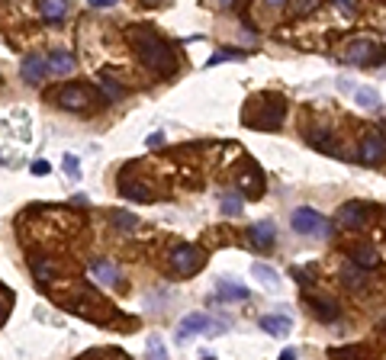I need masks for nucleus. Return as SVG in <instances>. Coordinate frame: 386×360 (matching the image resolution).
<instances>
[{
  "instance_id": "nucleus-1",
  "label": "nucleus",
  "mask_w": 386,
  "mask_h": 360,
  "mask_svg": "<svg viewBox=\"0 0 386 360\" xmlns=\"http://www.w3.org/2000/svg\"><path fill=\"white\" fill-rule=\"evenodd\" d=\"M129 42L135 45L139 58H142V65L148 68V71H155V75H161V77H168L177 71L174 49H171L155 29H148V26H132V29H129Z\"/></svg>"
},
{
  "instance_id": "nucleus-23",
  "label": "nucleus",
  "mask_w": 386,
  "mask_h": 360,
  "mask_svg": "<svg viewBox=\"0 0 386 360\" xmlns=\"http://www.w3.org/2000/svg\"><path fill=\"white\" fill-rule=\"evenodd\" d=\"M354 100H357V107L373 109V107L380 103V93H377V91H370V87H357V91H354Z\"/></svg>"
},
{
  "instance_id": "nucleus-24",
  "label": "nucleus",
  "mask_w": 386,
  "mask_h": 360,
  "mask_svg": "<svg viewBox=\"0 0 386 360\" xmlns=\"http://www.w3.org/2000/svg\"><path fill=\"white\" fill-rule=\"evenodd\" d=\"M319 7H322V0H293L290 13H293V17L300 19V17H309V13H316Z\"/></svg>"
},
{
  "instance_id": "nucleus-33",
  "label": "nucleus",
  "mask_w": 386,
  "mask_h": 360,
  "mask_svg": "<svg viewBox=\"0 0 386 360\" xmlns=\"http://www.w3.org/2000/svg\"><path fill=\"white\" fill-rule=\"evenodd\" d=\"M33 174H49V161H33Z\"/></svg>"
},
{
  "instance_id": "nucleus-28",
  "label": "nucleus",
  "mask_w": 386,
  "mask_h": 360,
  "mask_svg": "<svg viewBox=\"0 0 386 360\" xmlns=\"http://www.w3.org/2000/svg\"><path fill=\"white\" fill-rule=\"evenodd\" d=\"M245 52H216L210 58V65H219V61H232V58H242Z\"/></svg>"
},
{
  "instance_id": "nucleus-25",
  "label": "nucleus",
  "mask_w": 386,
  "mask_h": 360,
  "mask_svg": "<svg viewBox=\"0 0 386 360\" xmlns=\"http://www.w3.org/2000/svg\"><path fill=\"white\" fill-rule=\"evenodd\" d=\"M113 226H119L123 232H132V228L139 226V219L129 216V212H113Z\"/></svg>"
},
{
  "instance_id": "nucleus-31",
  "label": "nucleus",
  "mask_w": 386,
  "mask_h": 360,
  "mask_svg": "<svg viewBox=\"0 0 386 360\" xmlns=\"http://www.w3.org/2000/svg\"><path fill=\"white\" fill-rule=\"evenodd\" d=\"M65 168H68V174H71V177H81V168H77L75 155H65Z\"/></svg>"
},
{
  "instance_id": "nucleus-3",
  "label": "nucleus",
  "mask_w": 386,
  "mask_h": 360,
  "mask_svg": "<svg viewBox=\"0 0 386 360\" xmlns=\"http://www.w3.org/2000/svg\"><path fill=\"white\" fill-rule=\"evenodd\" d=\"M344 61L357 68H373V65H386V49L373 39H354L344 52Z\"/></svg>"
},
{
  "instance_id": "nucleus-17",
  "label": "nucleus",
  "mask_w": 386,
  "mask_h": 360,
  "mask_svg": "<svg viewBox=\"0 0 386 360\" xmlns=\"http://www.w3.org/2000/svg\"><path fill=\"white\" fill-rule=\"evenodd\" d=\"M312 312H316L322 322H338V318H341V309H338L332 299H312Z\"/></svg>"
},
{
  "instance_id": "nucleus-9",
  "label": "nucleus",
  "mask_w": 386,
  "mask_h": 360,
  "mask_svg": "<svg viewBox=\"0 0 386 360\" xmlns=\"http://www.w3.org/2000/svg\"><path fill=\"white\" fill-rule=\"evenodd\" d=\"M248 242H252L258 251H268L270 244L277 242V226H274L270 219H261V222H254V226L248 228Z\"/></svg>"
},
{
  "instance_id": "nucleus-29",
  "label": "nucleus",
  "mask_w": 386,
  "mask_h": 360,
  "mask_svg": "<svg viewBox=\"0 0 386 360\" xmlns=\"http://www.w3.org/2000/svg\"><path fill=\"white\" fill-rule=\"evenodd\" d=\"M335 3L344 17H357V3H354V0H335Z\"/></svg>"
},
{
  "instance_id": "nucleus-7",
  "label": "nucleus",
  "mask_w": 386,
  "mask_h": 360,
  "mask_svg": "<svg viewBox=\"0 0 386 360\" xmlns=\"http://www.w3.org/2000/svg\"><path fill=\"white\" fill-rule=\"evenodd\" d=\"M49 97H55L65 109H87L93 100V91L84 84H65V87H59V91H52Z\"/></svg>"
},
{
  "instance_id": "nucleus-36",
  "label": "nucleus",
  "mask_w": 386,
  "mask_h": 360,
  "mask_svg": "<svg viewBox=\"0 0 386 360\" xmlns=\"http://www.w3.org/2000/svg\"><path fill=\"white\" fill-rule=\"evenodd\" d=\"M284 3H286V0H268V7H274V10H280Z\"/></svg>"
},
{
  "instance_id": "nucleus-18",
  "label": "nucleus",
  "mask_w": 386,
  "mask_h": 360,
  "mask_svg": "<svg viewBox=\"0 0 386 360\" xmlns=\"http://www.w3.org/2000/svg\"><path fill=\"white\" fill-rule=\"evenodd\" d=\"M65 10H68V0H39V13L45 19H52V23L65 17Z\"/></svg>"
},
{
  "instance_id": "nucleus-15",
  "label": "nucleus",
  "mask_w": 386,
  "mask_h": 360,
  "mask_svg": "<svg viewBox=\"0 0 386 360\" xmlns=\"http://www.w3.org/2000/svg\"><path fill=\"white\" fill-rule=\"evenodd\" d=\"M75 55H71V52H61V49H55L49 55V68L52 71H55V75H71V71H75Z\"/></svg>"
},
{
  "instance_id": "nucleus-2",
  "label": "nucleus",
  "mask_w": 386,
  "mask_h": 360,
  "mask_svg": "<svg viewBox=\"0 0 386 360\" xmlns=\"http://www.w3.org/2000/svg\"><path fill=\"white\" fill-rule=\"evenodd\" d=\"M286 116V100L280 93H264L254 97V107L245 109V123L252 129H280Z\"/></svg>"
},
{
  "instance_id": "nucleus-4",
  "label": "nucleus",
  "mask_w": 386,
  "mask_h": 360,
  "mask_svg": "<svg viewBox=\"0 0 386 360\" xmlns=\"http://www.w3.org/2000/svg\"><path fill=\"white\" fill-rule=\"evenodd\" d=\"M226 328H229V318L216 322L206 312H190V315H184L180 328H177V341H187L190 335H222Z\"/></svg>"
},
{
  "instance_id": "nucleus-35",
  "label": "nucleus",
  "mask_w": 386,
  "mask_h": 360,
  "mask_svg": "<svg viewBox=\"0 0 386 360\" xmlns=\"http://www.w3.org/2000/svg\"><path fill=\"white\" fill-rule=\"evenodd\" d=\"M280 357H284V360H293L296 351H293V347H284V354H280Z\"/></svg>"
},
{
  "instance_id": "nucleus-32",
  "label": "nucleus",
  "mask_w": 386,
  "mask_h": 360,
  "mask_svg": "<svg viewBox=\"0 0 386 360\" xmlns=\"http://www.w3.org/2000/svg\"><path fill=\"white\" fill-rule=\"evenodd\" d=\"M148 347H151V357H164V347H161V338L158 335H151Z\"/></svg>"
},
{
  "instance_id": "nucleus-19",
  "label": "nucleus",
  "mask_w": 386,
  "mask_h": 360,
  "mask_svg": "<svg viewBox=\"0 0 386 360\" xmlns=\"http://www.w3.org/2000/svg\"><path fill=\"white\" fill-rule=\"evenodd\" d=\"M354 264H357V267H364V270H370V267H377L380 264V258H377V251H373V248H370V244H361V248H354Z\"/></svg>"
},
{
  "instance_id": "nucleus-27",
  "label": "nucleus",
  "mask_w": 386,
  "mask_h": 360,
  "mask_svg": "<svg viewBox=\"0 0 386 360\" xmlns=\"http://www.w3.org/2000/svg\"><path fill=\"white\" fill-rule=\"evenodd\" d=\"M10 302H13V296H10V293H7V290H3V286H0V325H3V322H7Z\"/></svg>"
},
{
  "instance_id": "nucleus-30",
  "label": "nucleus",
  "mask_w": 386,
  "mask_h": 360,
  "mask_svg": "<svg viewBox=\"0 0 386 360\" xmlns=\"http://www.w3.org/2000/svg\"><path fill=\"white\" fill-rule=\"evenodd\" d=\"M103 84H107V93H109V97H119V93H123V87H119V84H113V77H109V71H103Z\"/></svg>"
},
{
  "instance_id": "nucleus-10",
  "label": "nucleus",
  "mask_w": 386,
  "mask_h": 360,
  "mask_svg": "<svg viewBox=\"0 0 386 360\" xmlns=\"http://www.w3.org/2000/svg\"><path fill=\"white\" fill-rule=\"evenodd\" d=\"M367 219H370L367 203H348V206H341V212H338V222L348 228H364Z\"/></svg>"
},
{
  "instance_id": "nucleus-14",
  "label": "nucleus",
  "mask_w": 386,
  "mask_h": 360,
  "mask_svg": "<svg viewBox=\"0 0 386 360\" xmlns=\"http://www.w3.org/2000/svg\"><path fill=\"white\" fill-rule=\"evenodd\" d=\"M216 293H219V299H248V286H242V283H236V280H229V276H222L216 283Z\"/></svg>"
},
{
  "instance_id": "nucleus-6",
  "label": "nucleus",
  "mask_w": 386,
  "mask_h": 360,
  "mask_svg": "<svg viewBox=\"0 0 386 360\" xmlns=\"http://www.w3.org/2000/svg\"><path fill=\"white\" fill-rule=\"evenodd\" d=\"M293 228L300 235H328L332 228H328V219L322 216V212H316L312 206H300V210L293 212Z\"/></svg>"
},
{
  "instance_id": "nucleus-12",
  "label": "nucleus",
  "mask_w": 386,
  "mask_h": 360,
  "mask_svg": "<svg viewBox=\"0 0 386 360\" xmlns=\"http://www.w3.org/2000/svg\"><path fill=\"white\" fill-rule=\"evenodd\" d=\"M91 276L97 280V283H103V286H116L119 283V267H116V264H109V260H93Z\"/></svg>"
},
{
  "instance_id": "nucleus-26",
  "label": "nucleus",
  "mask_w": 386,
  "mask_h": 360,
  "mask_svg": "<svg viewBox=\"0 0 386 360\" xmlns=\"http://www.w3.org/2000/svg\"><path fill=\"white\" fill-rule=\"evenodd\" d=\"M52 274H55V267H52L49 260H39V264H36V276H39L43 283H49V280H52Z\"/></svg>"
},
{
  "instance_id": "nucleus-21",
  "label": "nucleus",
  "mask_w": 386,
  "mask_h": 360,
  "mask_svg": "<svg viewBox=\"0 0 386 360\" xmlns=\"http://www.w3.org/2000/svg\"><path fill=\"white\" fill-rule=\"evenodd\" d=\"M252 274L258 276V280H261L264 286H270V290H277V286H280L277 270H274V267H268V264H254V267H252Z\"/></svg>"
},
{
  "instance_id": "nucleus-16",
  "label": "nucleus",
  "mask_w": 386,
  "mask_h": 360,
  "mask_svg": "<svg viewBox=\"0 0 386 360\" xmlns=\"http://www.w3.org/2000/svg\"><path fill=\"white\" fill-rule=\"evenodd\" d=\"M219 210L226 212L229 219H236V216L245 212V200L238 196V193H222V196H219Z\"/></svg>"
},
{
  "instance_id": "nucleus-20",
  "label": "nucleus",
  "mask_w": 386,
  "mask_h": 360,
  "mask_svg": "<svg viewBox=\"0 0 386 360\" xmlns=\"http://www.w3.org/2000/svg\"><path fill=\"white\" fill-rule=\"evenodd\" d=\"M309 142L316 145V148L328 151V155H341V151H338V142L332 139V132H325V129H322V132H309Z\"/></svg>"
},
{
  "instance_id": "nucleus-11",
  "label": "nucleus",
  "mask_w": 386,
  "mask_h": 360,
  "mask_svg": "<svg viewBox=\"0 0 386 360\" xmlns=\"http://www.w3.org/2000/svg\"><path fill=\"white\" fill-rule=\"evenodd\" d=\"M45 68H49V61L43 55H26L23 65H20V75H23L26 84H39L45 77Z\"/></svg>"
},
{
  "instance_id": "nucleus-8",
  "label": "nucleus",
  "mask_w": 386,
  "mask_h": 360,
  "mask_svg": "<svg viewBox=\"0 0 386 360\" xmlns=\"http://www.w3.org/2000/svg\"><path fill=\"white\" fill-rule=\"evenodd\" d=\"M361 164H367V168H373V164H380V161L386 158V139H383V132H373V135H367L361 142Z\"/></svg>"
},
{
  "instance_id": "nucleus-34",
  "label": "nucleus",
  "mask_w": 386,
  "mask_h": 360,
  "mask_svg": "<svg viewBox=\"0 0 386 360\" xmlns=\"http://www.w3.org/2000/svg\"><path fill=\"white\" fill-rule=\"evenodd\" d=\"M87 3H91V7H116V0H87Z\"/></svg>"
},
{
  "instance_id": "nucleus-13",
  "label": "nucleus",
  "mask_w": 386,
  "mask_h": 360,
  "mask_svg": "<svg viewBox=\"0 0 386 360\" xmlns=\"http://www.w3.org/2000/svg\"><path fill=\"white\" fill-rule=\"evenodd\" d=\"M258 325H261V331H268V335H274V338H286L290 328H293V322L286 315H264Z\"/></svg>"
},
{
  "instance_id": "nucleus-37",
  "label": "nucleus",
  "mask_w": 386,
  "mask_h": 360,
  "mask_svg": "<svg viewBox=\"0 0 386 360\" xmlns=\"http://www.w3.org/2000/svg\"><path fill=\"white\" fill-rule=\"evenodd\" d=\"M145 3H151V7H158V3H164V0H145Z\"/></svg>"
},
{
  "instance_id": "nucleus-22",
  "label": "nucleus",
  "mask_w": 386,
  "mask_h": 360,
  "mask_svg": "<svg viewBox=\"0 0 386 360\" xmlns=\"http://www.w3.org/2000/svg\"><path fill=\"white\" fill-rule=\"evenodd\" d=\"M123 196L129 200H139V203H148L151 200V190L145 184H132V180H123Z\"/></svg>"
},
{
  "instance_id": "nucleus-5",
  "label": "nucleus",
  "mask_w": 386,
  "mask_h": 360,
  "mask_svg": "<svg viewBox=\"0 0 386 360\" xmlns=\"http://www.w3.org/2000/svg\"><path fill=\"white\" fill-rule=\"evenodd\" d=\"M203 264H206V254H203V248H196V244H177L174 251H171V267L180 276L196 274Z\"/></svg>"
}]
</instances>
